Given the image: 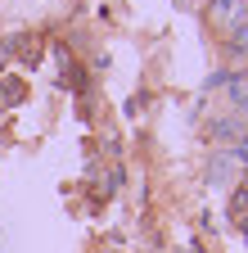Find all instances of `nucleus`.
Returning <instances> with one entry per match:
<instances>
[{"instance_id":"obj_6","label":"nucleus","mask_w":248,"mask_h":253,"mask_svg":"<svg viewBox=\"0 0 248 253\" xmlns=\"http://www.w3.org/2000/svg\"><path fill=\"white\" fill-rule=\"evenodd\" d=\"M41 50H45V41L27 37V41H23V68H32V63H41Z\"/></svg>"},{"instance_id":"obj_7","label":"nucleus","mask_w":248,"mask_h":253,"mask_svg":"<svg viewBox=\"0 0 248 253\" xmlns=\"http://www.w3.org/2000/svg\"><path fill=\"white\" fill-rule=\"evenodd\" d=\"M230 217H239V221L248 217V185H239L235 195H230Z\"/></svg>"},{"instance_id":"obj_3","label":"nucleus","mask_w":248,"mask_h":253,"mask_svg":"<svg viewBox=\"0 0 248 253\" xmlns=\"http://www.w3.org/2000/svg\"><path fill=\"white\" fill-rule=\"evenodd\" d=\"M221 41H226L230 54H248V18L235 23V27H226V32H221Z\"/></svg>"},{"instance_id":"obj_4","label":"nucleus","mask_w":248,"mask_h":253,"mask_svg":"<svg viewBox=\"0 0 248 253\" xmlns=\"http://www.w3.org/2000/svg\"><path fill=\"white\" fill-rule=\"evenodd\" d=\"M226 95H230V104L235 109H248V73H230V82H226Z\"/></svg>"},{"instance_id":"obj_2","label":"nucleus","mask_w":248,"mask_h":253,"mask_svg":"<svg viewBox=\"0 0 248 253\" xmlns=\"http://www.w3.org/2000/svg\"><path fill=\"white\" fill-rule=\"evenodd\" d=\"M239 172H244V158H239L235 149H221V154H212V163H208V181H212V185H230Z\"/></svg>"},{"instance_id":"obj_1","label":"nucleus","mask_w":248,"mask_h":253,"mask_svg":"<svg viewBox=\"0 0 248 253\" xmlns=\"http://www.w3.org/2000/svg\"><path fill=\"white\" fill-rule=\"evenodd\" d=\"M244 18H248V0H212L208 5V23L216 32H226V27L244 23Z\"/></svg>"},{"instance_id":"obj_8","label":"nucleus","mask_w":248,"mask_h":253,"mask_svg":"<svg viewBox=\"0 0 248 253\" xmlns=\"http://www.w3.org/2000/svg\"><path fill=\"white\" fill-rule=\"evenodd\" d=\"M244 235H248V221H244Z\"/></svg>"},{"instance_id":"obj_5","label":"nucleus","mask_w":248,"mask_h":253,"mask_svg":"<svg viewBox=\"0 0 248 253\" xmlns=\"http://www.w3.org/2000/svg\"><path fill=\"white\" fill-rule=\"evenodd\" d=\"M23 95H27V90H23V82H0V109H14Z\"/></svg>"}]
</instances>
